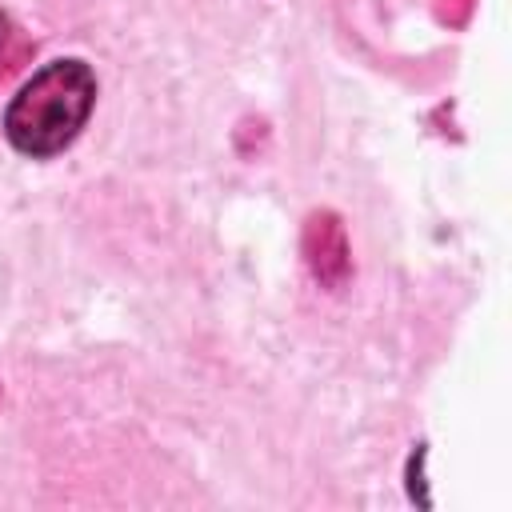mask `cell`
Listing matches in <instances>:
<instances>
[{"instance_id": "cell-1", "label": "cell", "mask_w": 512, "mask_h": 512, "mask_svg": "<svg viewBox=\"0 0 512 512\" xmlns=\"http://www.w3.org/2000/svg\"><path fill=\"white\" fill-rule=\"evenodd\" d=\"M96 104V76L84 60L44 64L8 104L4 136L24 156H52L76 140Z\"/></svg>"}, {"instance_id": "cell-3", "label": "cell", "mask_w": 512, "mask_h": 512, "mask_svg": "<svg viewBox=\"0 0 512 512\" xmlns=\"http://www.w3.org/2000/svg\"><path fill=\"white\" fill-rule=\"evenodd\" d=\"M32 52H36V44L24 36V28L8 12H0V80H8L12 72H20L32 60Z\"/></svg>"}, {"instance_id": "cell-4", "label": "cell", "mask_w": 512, "mask_h": 512, "mask_svg": "<svg viewBox=\"0 0 512 512\" xmlns=\"http://www.w3.org/2000/svg\"><path fill=\"white\" fill-rule=\"evenodd\" d=\"M452 8H456V12H448V24H464V16H468L472 0H452Z\"/></svg>"}, {"instance_id": "cell-2", "label": "cell", "mask_w": 512, "mask_h": 512, "mask_svg": "<svg viewBox=\"0 0 512 512\" xmlns=\"http://www.w3.org/2000/svg\"><path fill=\"white\" fill-rule=\"evenodd\" d=\"M304 264L308 272L324 284V288H344L348 276H352V252H348V236H344V224L336 212H312L304 220Z\"/></svg>"}]
</instances>
